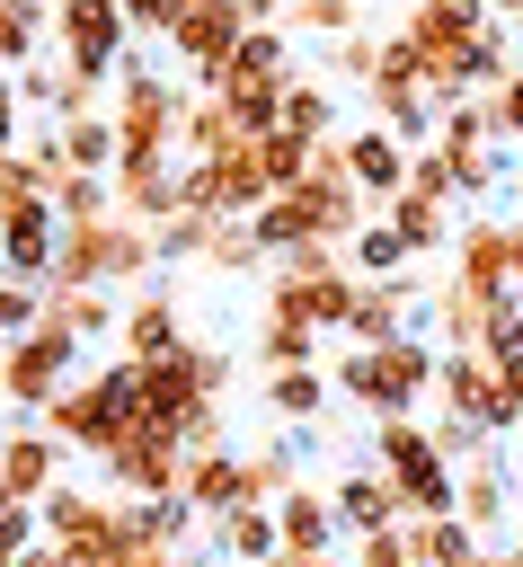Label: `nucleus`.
Instances as JSON below:
<instances>
[{"mask_svg":"<svg viewBox=\"0 0 523 567\" xmlns=\"http://www.w3.org/2000/svg\"><path fill=\"white\" fill-rule=\"evenodd\" d=\"M44 434L62 443V452H89V461H106L115 443H133L142 434V363H89L53 408H44Z\"/></svg>","mask_w":523,"mask_h":567,"instance_id":"f257e3e1","label":"nucleus"},{"mask_svg":"<svg viewBox=\"0 0 523 567\" xmlns=\"http://www.w3.org/2000/svg\"><path fill=\"white\" fill-rule=\"evenodd\" d=\"M488 142H496V124H488V106H479V97L443 106V124H434V151H452V159H461V151H488Z\"/></svg>","mask_w":523,"mask_h":567,"instance_id":"f704fd0d","label":"nucleus"},{"mask_svg":"<svg viewBox=\"0 0 523 567\" xmlns=\"http://www.w3.org/2000/svg\"><path fill=\"white\" fill-rule=\"evenodd\" d=\"M417 301H425V284H417V275L363 284V292H355V310H346V346H390V337H408Z\"/></svg>","mask_w":523,"mask_h":567,"instance_id":"ddd939ff","label":"nucleus"},{"mask_svg":"<svg viewBox=\"0 0 523 567\" xmlns=\"http://www.w3.org/2000/svg\"><path fill=\"white\" fill-rule=\"evenodd\" d=\"M363 27V0H284V35H355Z\"/></svg>","mask_w":523,"mask_h":567,"instance_id":"72a5a7b5","label":"nucleus"},{"mask_svg":"<svg viewBox=\"0 0 523 567\" xmlns=\"http://www.w3.org/2000/svg\"><path fill=\"white\" fill-rule=\"evenodd\" d=\"M18 106H27V97H18V71H0V142H9V151H18Z\"/></svg>","mask_w":523,"mask_h":567,"instance_id":"de8ad7c7","label":"nucleus"},{"mask_svg":"<svg viewBox=\"0 0 523 567\" xmlns=\"http://www.w3.org/2000/svg\"><path fill=\"white\" fill-rule=\"evenodd\" d=\"M124 18H133V35H168L177 27V0H115Z\"/></svg>","mask_w":523,"mask_h":567,"instance_id":"a18cd8bd","label":"nucleus"},{"mask_svg":"<svg viewBox=\"0 0 523 567\" xmlns=\"http://www.w3.org/2000/svg\"><path fill=\"white\" fill-rule=\"evenodd\" d=\"M505 558H514V567H523V532H514V540H505Z\"/></svg>","mask_w":523,"mask_h":567,"instance_id":"603ef678","label":"nucleus"},{"mask_svg":"<svg viewBox=\"0 0 523 567\" xmlns=\"http://www.w3.org/2000/svg\"><path fill=\"white\" fill-rule=\"evenodd\" d=\"M408 159H417V151H408L390 124H363V133H346V168H355V186H363L372 204H390V195L408 186Z\"/></svg>","mask_w":523,"mask_h":567,"instance_id":"f3484780","label":"nucleus"},{"mask_svg":"<svg viewBox=\"0 0 523 567\" xmlns=\"http://www.w3.org/2000/svg\"><path fill=\"white\" fill-rule=\"evenodd\" d=\"M204 266H213V275H257V266H266V248H257V230H248V221H222V230H213V248H204Z\"/></svg>","mask_w":523,"mask_h":567,"instance_id":"e433bc0d","label":"nucleus"},{"mask_svg":"<svg viewBox=\"0 0 523 567\" xmlns=\"http://www.w3.org/2000/svg\"><path fill=\"white\" fill-rule=\"evenodd\" d=\"M328 505H337V532H355V540H372V532H399V523H408V505H399V487H390L381 470H346V478L328 487Z\"/></svg>","mask_w":523,"mask_h":567,"instance_id":"4468645a","label":"nucleus"},{"mask_svg":"<svg viewBox=\"0 0 523 567\" xmlns=\"http://www.w3.org/2000/svg\"><path fill=\"white\" fill-rule=\"evenodd\" d=\"M248 9V27H284V0H239Z\"/></svg>","mask_w":523,"mask_h":567,"instance_id":"09e8293b","label":"nucleus"},{"mask_svg":"<svg viewBox=\"0 0 523 567\" xmlns=\"http://www.w3.org/2000/svg\"><path fill=\"white\" fill-rule=\"evenodd\" d=\"M71 363H80V337H71L62 319H44V328H27V337H9V346H0V399H9V408H27V416H44V408L80 381Z\"/></svg>","mask_w":523,"mask_h":567,"instance_id":"20e7f679","label":"nucleus"},{"mask_svg":"<svg viewBox=\"0 0 523 567\" xmlns=\"http://www.w3.org/2000/svg\"><path fill=\"white\" fill-rule=\"evenodd\" d=\"M239 35H248V9H239V0H177L168 53H177L186 89H213V80H222V62L239 53Z\"/></svg>","mask_w":523,"mask_h":567,"instance_id":"0eeeda50","label":"nucleus"},{"mask_svg":"<svg viewBox=\"0 0 523 567\" xmlns=\"http://www.w3.org/2000/svg\"><path fill=\"white\" fill-rule=\"evenodd\" d=\"M381 221L399 230V248H408V257H434V248H452V230H461V221H452V204H443V195H417V186H399V195L381 204Z\"/></svg>","mask_w":523,"mask_h":567,"instance_id":"aec40b11","label":"nucleus"},{"mask_svg":"<svg viewBox=\"0 0 523 567\" xmlns=\"http://www.w3.org/2000/svg\"><path fill=\"white\" fill-rule=\"evenodd\" d=\"M186 97H195L186 80H168L142 53H124L115 97H106V115H115V168H177V115H186Z\"/></svg>","mask_w":523,"mask_h":567,"instance_id":"f03ea898","label":"nucleus"},{"mask_svg":"<svg viewBox=\"0 0 523 567\" xmlns=\"http://www.w3.org/2000/svg\"><path fill=\"white\" fill-rule=\"evenodd\" d=\"M399 532H408V558H417V567H470V558H479V532H470L461 514H408Z\"/></svg>","mask_w":523,"mask_h":567,"instance_id":"5701e85b","label":"nucleus"},{"mask_svg":"<svg viewBox=\"0 0 523 567\" xmlns=\"http://www.w3.org/2000/svg\"><path fill=\"white\" fill-rule=\"evenodd\" d=\"M53 213H62V221H106V213H115V177H80V168H71V177L53 186Z\"/></svg>","mask_w":523,"mask_h":567,"instance_id":"c9c22d12","label":"nucleus"},{"mask_svg":"<svg viewBox=\"0 0 523 567\" xmlns=\"http://www.w3.org/2000/svg\"><path fill=\"white\" fill-rule=\"evenodd\" d=\"M479 354H523V292H496V301H488V337H479Z\"/></svg>","mask_w":523,"mask_h":567,"instance_id":"a19ab883","label":"nucleus"},{"mask_svg":"<svg viewBox=\"0 0 523 567\" xmlns=\"http://www.w3.org/2000/svg\"><path fill=\"white\" fill-rule=\"evenodd\" d=\"M204 540H222L239 567H275L284 558V532H275V505H230L222 523H204Z\"/></svg>","mask_w":523,"mask_h":567,"instance_id":"4be33fe9","label":"nucleus"},{"mask_svg":"<svg viewBox=\"0 0 523 567\" xmlns=\"http://www.w3.org/2000/svg\"><path fill=\"white\" fill-rule=\"evenodd\" d=\"M381 478L399 487L408 514H452V505H461V470H452L443 452H425V461H408V470H381Z\"/></svg>","mask_w":523,"mask_h":567,"instance_id":"b1692460","label":"nucleus"},{"mask_svg":"<svg viewBox=\"0 0 523 567\" xmlns=\"http://www.w3.org/2000/svg\"><path fill=\"white\" fill-rule=\"evenodd\" d=\"M53 151H62L80 177H115V115H80V124H53Z\"/></svg>","mask_w":523,"mask_h":567,"instance_id":"cd10ccee","label":"nucleus"},{"mask_svg":"<svg viewBox=\"0 0 523 567\" xmlns=\"http://www.w3.org/2000/svg\"><path fill=\"white\" fill-rule=\"evenodd\" d=\"M363 9H381V0H363Z\"/></svg>","mask_w":523,"mask_h":567,"instance_id":"6e6d98bb","label":"nucleus"},{"mask_svg":"<svg viewBox=\"0 0 523 567\" xmlns=\"http://www.w3.org/2000/svg\"><path fill=\"white\" fill-rule=\"evenodd\" d=\"M293 443H301V434H284V443H257V452H248V505H275V496H293V487H301Z\"/></svg>","mask_w":523,"mask_h":567,"instance_id":"2f4dec72","label":"nucleus"},{"mask_svg":"<svg viewBox=\"0 0 523 567\" xmlns=\"http://www.w3.org/2000/svg\"><path fill=\"white\" fill-rule=\"evenodd\" d=\"M35 540H44V514H35V505H9V514H0V567H27Z\"/></svg>","mask_w":523,"mask_h":567,"instance_id":"79ce46f5","label":"nucleus"},{"mask_svg":"<svg viewBox=\"0 0 523 567\" xmlns=\"http://www.w3.org/2000/svg\"><path fill=\"white\" fill-rule=\"evenodd\" d=\"M372 71H381V35H372V27H355V35L328 44V80H363V89H372Z\"/></svg>","mask_w":523,"mask_h":567,"instance_id":"4c0bfd02","label":"nucleus"},{"mask_svg":"<svg viewBox=\"0 0 523 567\" xmlns=\"http://www.w3.org/2000/svg\"><path fill=\"white\" fill-rule=\"evenodd\" d=\"M434 390H443V408H452L461 425H479V434H514V408H505V390H496V354H479V346L443 354Z\"/></svg>","mask_w":523,"mask_h":567,"instance_id":"1a4fd4ad","label":"nucleus"},{"mask_svg":"<svg viewBox=\"0 0 523 567\" xmlns=\"http://www.w3.org/2000/svg\"><path fill=\"white\" fill-rule=\"evenodd\" d=\"M248 142H257V133H248L213 89L186 97V115H177V168H186V159H230V151H248Z\"/></svg>","mask_w":523,"mask_h":567,"instance_id":"2eb2a0df","label":"nucleus"},{"mask_svg":"<svg viewBox=\"0 0 523 567\" xmlns=\"http://www.w3.org/2000/svg\"><path fill=\"white\" fill-rule=\"evenodd\" d=\"M9 505H18V496H9V478H0V514H9Z\"/></svg>","mask_w":523,"mask_h":567,"instance_id":"864d4df0","label":"nucleus"},{"mask_svg":"<svg viewBox=\"0 0 523 567\" xmlns=\"http://www.w3.org/2000/svg\"><path fill=\"white\" fill-rule=\"evenodd\" d=\"M328 363H293V372H266L257 381V399H266V416L284 425V434H301V425H319L328 416Z\"/></svg>","mask_w":523,"mask_h":567,"instance_id":"a211bd4d","label":"nucleus"},{"mask_svg":"<svg viewBox=\"0 0 523 567\" xmlns=\"http://www.w3.org/2000/svg\"><path fill=\"white\" fill-rule=\"evenodd\" d=\"M355 292H363L355 266H328V275H293V266H275L266 292H257V310H266V319H301V328H319V337H346Z\"/></svg>","mask_w":523,"mask_h":567,"instance_id":"423d86ee","label":"nucleus"},{"mask_svg":"<svg viewBox=\"0 0 523 567\" xmlns=\"http://www.w3.org/2000/svg\"><path fill=\"white\" fill-rule=\"evenodd\" d=\"M44 27H53V0H0V71H27Z\"/></svg>","mask_w":523,"mask_h":567,"instance_id":"c756f323","label":"nucleus"},{"mask_svg":"<svg viewBox=\"0 0 523 567\" xmlns=\"http://www.w3.org/2000/svg\"><path fill=\"white\" fill-rule=\"evenodd\" d=\"M53 44H62V71L115 80L124 53H133V18L115 0H53Z\"/></svg>","mask_w":523,"mask_h":567,"instance_id":"39448f33","label":"nucleus"},{"mask_svg":"<svg viewBox=\"0 0 523 567\" xmlns=\"http://www.w3.org/2000/svg\"><path fill=\"white\" fill-rule=\"evenodd\" d=\"M213 213H177V221H160V266H186V257H204L213 248Z\"/></svg>","mask_w":523,"mask_h":567,"instance_id":"58836bf2","label":"nucleus"},{"mask_svg":"<svg viewBox=\"0 0 523 567\" xmlns=\"http://www.w3.org/2000/svg\"><path fill=\"white\" fill-rule=\"evenodd\" d=\"M27 328H44V284L0 275V346H9V337H27Z\"/></svg>","mask_w":523,"mask_h":567,"instance_id":"ea45409f","label":"nucleus"},{"mask_svg":"<svg viewBox=\"0 0 523 567\" xmlns=\"http://www.w3.org/2000/svg\"><path fill=\"white\" fill-rule=\"evenodd\" d=\"M168 346H186V328H177V284H142V292L124 301L115 354H124V363H160Z\"/></svg>","mask_w":523,"mask_h":567,"instance_id":"f8f14e48","label":"nucleus"},{"mask_svg":"<svg viewBox=\"0 0 523 567\" xmlns=\"http://www.w3.org/2000/svg\"><path fill=\"white\" fill-rule=\"evenodd\" d=\"M355 567H417V558H408V532H372V540L355 549Z\"/></svg>","mask_w":523,"mask_h":567,"instance_id":"c03bdc74","label":"nucleus"},{"mask_svg":"<svg viewBox=\"0 0 523 567\" xmlns=\"http://www.w3.org/2000/svg\"><path fill=\"white\" fill-rule=\"evenodd\" d=\"M470 567H514V558H505V549H479V558H470Z\"/></svg>","mask_w":523,"mask_h":567,"instance_id":"3c124183","label":"nucleus"},{"mask_svg":"<svg viewBox=\"0 0 523 567\" xmlns=\"http://www.w3.org/2000/svg\"><path fill=\"white\" fill-rule=\"evenodd\" d=\"M53 248H62V213H53V204L0 221V266H9L18 284H53Z\"/></svg>","mask_w":523,"mask_h":567,"instance_id":"6ab92c4d","label":"nucleus"},{"mask_svg":"<svg viewBox=\"0 0 523 567\" xmlns=\"http://www.w3.org/2000/svg\"><path fill=\"white\" fill-rule=\"evenodd\" d=\"M488 18H505V27H523V0H488Z\"/></svg>","mask_w":523,"mask_h":567,"instance_id":"8fccbe9b","label":"nucleus"},{"mask_svg":"<svg viewBox=\"0 0 523 567\" xmlns=\"http://www.w3.org/2000/svg\"><path fill=\"white\" fill-rule=\"evenodd\" d=\"M98 470H106V487H115V496H186V452H177V443H160V434L115 443Z\"/></svg>","mask_w":523,"mask_h":567,"instance_id":"9d476101","label":"nucleus"},{"mask_svg":"<svg viewBox=\"0 0 523 567\" xmlns=\"http://www.w3.org/2000/svg\"><path fill=\"white\" fill-rule=\"evenodd\" d=\"M452 284L461 292H523L514 284V221H496V213H461V230H452Z\"/></svg>","mask_w":523,"mask_h":567,"instance_id":"6e6552de","label":"nucleus"},{"mask_svg":"<svg viewBox=\"0 0 523 567\" xmlns=\"http://www.w3.org/2000/svg\"><path fill=\"white\" fill-rule=\"evenodd\" d=\"M346 266H355L363 284H390V275H408V248H399L390 221H363V230L346 239Z\"/></svg>","mask_w":523,"mask_h":567,"instance_id":"7c9ffc66","label":"nucleus"},{"mask_svg":"<svg viewBox=\"0 0 523 567\" xmlns=\"http://www.w3.org/2000/svg\"><path fill=\"white\" fill-rule=\"evenodd\" d=\"M186 505L204 523H222L230 505H248V452L222 443V452H186Z\"/></svg>","mask_w":523,"mask_h":567,"instance_id":"dca6fc26","label":"nucleus"},{"mask_svg":"<svg viewBox=\"0 0 523 567\" xmlns=\"http://www.w3.org/2000/svg\"><path fill=\"white\" fill-rule=\"evenodd\" d=\"M434 452V425H417V416H372V470H408V461H425Z\"/></svg>","mask_w":523,"mask_h":567,"instance_id":"473e14b6","label":"nucleus"},{"mask_svg":"<svg viewBox=\"0 0 523 567\" xmlns=\"http://www.w3.org/2000/svg\"><path fill=\"white\" fill-rule=\"evenodd\" d=\"M9 159H18V151H9V142H0V168H9Z\"/></svg>","mask_w":523,"mask_h":567,"instance_id":"5fc2aeb1","label":"nucleus"},{"mask_svg":"<svg viewBox=\"0 0 523 567\" xmlns=\"http://www.w3.org/2000/svg\"><path fill=\"white\" fill-rule=\"evenodd\" d=\"M248 363H266V372H293V363H319V328H301V319H266V310H257V337H248Z\"/></svg>","mask_w":523,"mask_h":567,"instance_id":"c85d7f7f","label":"nucleus"},{"mask_svg":"<svg viewBox=\"0 0 523 567\" xmlns=\"http://www.w3.org/2000/svg\"><path fill=\"white\" fill-rule=\"evenodd\" d=\"M496 390H505V408H514V425H523V354H496Z\"/></svg>","mask_w":523,"mask_h":567,"instance_id":"49530a36","label":"nucleus"},{"mask_svg":"<svg viewBox=\"0 0 523 567\" xmlns=\"http://www.w3.org/2000/svg\"><path fill=\"white\" fill-rule=\"evenodd\" d=\"M0 478H9L18 505H44V496L62 487V443L44 434V416H27V425L0 434Z\"/></svg>","mask_w":523,"mask_h":567,"instance_id":"9b49d317","label":"nucleus"},{"mask_svg":"<svg viewBox=\"0 0 523 567\" xmlns=\"http://www.w3.org/2000/svg\"><path fill=\"white\" fill-rule=\"evenodd\" d=\"M284 133H301V142H328V124H337V89L328 80H310V71H293L284 80V115H275Z\"/></svg>","mask_w":523,"mask_h":567,"instance_id":"bb28decb","label":"nucleus"},{"mask_svg":"<svg viewBox=\"0 0 523 567\" xmlns=\"http://www.w3.org/2000/svg\"><path fill=\"white\" fill-rule=\"evenodd\" d=\"M275 532H284V558H328V540H337V505L301 478L293 496H275Z\"/></svg>","mask_w":523,"mask_h":567,"instance_id":"412c9836","label":"nucleus"},{"mask_svg":"<svg viewBox=\"0 0 523 567\" xmlns=\"http://www.w3.org/2000/svg\"><path fill=\"white\" fill-rule=\"evenodd\" d=\"M434 372H443V354L408 328V337H390V346H346L337 363H328V381L346 390V399H363L372 416H408L425 390H434Z\"/></svg>","mask_w":523,"mask_h":567,"instance_id":"7ed1b4c3","label":"nucleus"},{"mask_svg":"<svg viewBox=\"0 0 523 567\" xmlns=\"http://www.w3.org/2000/svg\"><path fill=\"white\" fill-rule=\"evenodd\" d=\"M452 514H461L470 532H496V523H505V452H496V443H488L479 461H461V505H452Z\"/></svg>","mask_w":523,"mask_h":567,"instance_id":"393cba45","label":"nucleus"},{"mask_svg":"<svg viewBox=\"0 0 523 567\" xmlns=\"http://www.w3.org/2000/svg\"><path fill=\"white\" fill-rule=\"evenodd\" d=\"M479 106H488V124H496V142H523V71H514L505 89H488Z\"/></svg>","mask_w":523,"mask_h":567,"instance_id":"37998d69","label":"nucleus"},{"mask_svg":"<svg viewBox=\"0 0 523 567\" xmlns=\"http://www.w3.org/2000/svg\"><path fill=\"white\" fill-rule=\"evenodd\" d=\"M44 319H62L80 346H98V337L124 328V301L115 292H62V284H44Z\"/></svg>","mask_w":523,"mask_h":567,"instance_id":"a878e982","label":"nucleus"}]
</instances>
